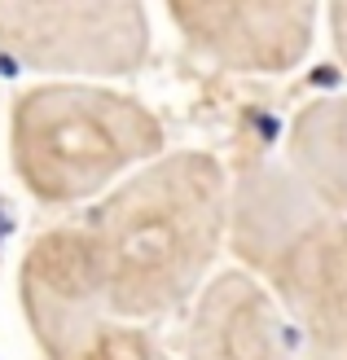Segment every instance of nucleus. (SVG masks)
Here are the masks:
<instances>
[{
  "instance_id": "nucleus-1",
  "label": "nucleus",
  "mask_w": 347,
  "mask_h": 360,
  "mask_svg": "<svg viewBox=\"0 0 347 360\" xmlns=\"http://www.w3.org/2000/svg\"><path fill=\"white\" fill-rule=\"evenodd\" d=\"M233 176L207 150H172L80 220L106 308L154 326L198 303L229 242Z\"/></svg>"
},
{
  "instance_id": "nucleus-2",
  "label": "nucleus",
  "mask_w": 347,
  "mask_h": 360,
  "mask_svg": "<svg viewBox=\"0 0 347 360\" xmlns=\"http://www.w3.org/2000/svg\"><path fill=\"white\" fill-rule=\"evenodd\" d=\"M229 246L277 299L308 360H347V215L321 207L264 150L233 154Z\"/></svg>"
},
{
  "instance_id": "nucleus-3",
  "label": "nucleus",
  "mask_w": 347,
  "mask_h": 360,
  "mask_svg": "<svg viewBox=\"0 0 347 360\" xmlns=\"http://www.w3.org/2000/svg\"><path fill=\"white\" fill-rule=\"evenodd\" d=\"M168 154V132L145 101L88 79L35 84L9 110V158L44 207L111 193Z\"/></svg>"
},
{
  "instance_id": "nucleus-4",
  "label": "nucleus",
  "mask_w": 347,
  "mask_h": 360,
  "mask_svg": "<svg viewBox=\"0 0 347 360\" xmlns=\"http://www.w3.org/2000/svg\"><path fill=\"white\" fill-rule=\"evenodd\" d=\"M18 299L44 360H172L150 326L106 308L80 224L44 229L27 246Z\"/></svg>"
},
{
  "instance_id": "nucleus-5",
  "label": "nucleus",
  "mask_w": 347,
  "mask_h": 360,
  "mask_svg": "<svg viewBox=\"0 0 347 360\" xmlns=\"http://www.w3.org/2000/svg\"><path fill=\"white\" fill-rule=\"evenodd\" d=\"M0 53L58 75H132L150 58L141 5H0Z\"/></svg>"
},
{
  "instance_id": "nucleus-6",
  "label": "nucleus",
  "mask_w": 347,
  "mask_h": 360,
  "mask_svg": "<svg viewBox=\"0 0 347 360\" xmlns=\"http://www.w3.org/2000/svg\"><path fill=\"white\" fill-rule=\"evenodd\" d=\"M168 18L207 62L282 75L313 49L321 13L313 5H168Z\"/></svg>"
},
{
  "instance_id": "nucleus-7",
  "label": "nucleus",
  "mask_w": 347,
  "mask_h": 360,
  "mask_svg": "<svg viewBox=\"0 0 347 360\" xmlns=\"http://www.w3.org/2000/svg\"><path fill=\"white\" fill-rule=\"evenodd\" d=\"M185 360H308L277 299L246 268L215 273L185 321Z\"/></svg>"
},
{
  "instance_id": "nucleus-8",
  "label": "nucleus",
  "mask_w": 347,
  "mask_h": 360,
  "mask_svg": "<svg viewBox=\"0 0 347 360\" xmlns=\"http://www.w3.org/2000/svg\"><path fill=\"white\" fill-rule=\"evenodd\" d=\"M282 163L321 207L347 215V93L317 97L290 119Z\"/></svg>"
},
{
  "instance_id": "nucleus-9",
  "label": "nucleus",
  "mask_w": 347,
  "mask_h": 360,
  "mask_svg": "<svg viewBox=\"0 0 347 360\" xmlns=\"http://www.w3.org/2000/svg\"><path fill=\"white\" fill-rule=\"evenodd\" d=\"M325 22H330V40H334V53L347 66V5H330L325 9Z\"/></svg>"
}]
</instances>
